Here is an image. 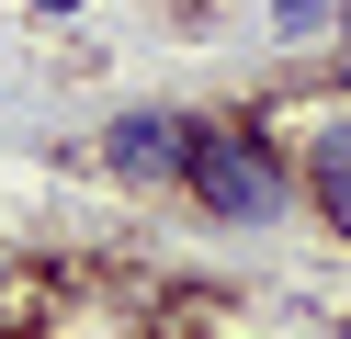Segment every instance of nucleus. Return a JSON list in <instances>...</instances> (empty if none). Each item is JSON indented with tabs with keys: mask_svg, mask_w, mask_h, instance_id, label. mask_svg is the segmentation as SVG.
Segmentation results:
<instances>
[{
	"mask_svg": "<svg viewBox=\"0 0 351 339\" xmlns=\"http://www.w3.org/2000/svg\"><path fill=\"white\" fill-rule=\"evenodd\" d=\"M91 0H23V23H80Z\"/></svg>",
	"mask_w": 351,
	"mask_h": 339,
	"instance_id": "nucleus-5",
	"label": "nucleus"
},
{
	"mask_svg": "<svg viewBox=\"0 0 351 339\" xmlns=\"http://www.w3.org/2000/svg\"><path fill=\"white\" fill-rule=\"evenodd\" d=\"M295 158H306V203H317V215L351 238V102H340V113H317Z\"/></svg>",
	"mask_w": 351,
	"mask_h": 339,
	"instance_id": "nucleus-3",
	"label": "nucleus"
},
{
	"mask_svg": "<svg viewBox=\"0 0 351 339\" xmlns=\"http://www.w3.org/2000/svg\"><path fill=\"white\" fill-rule=\"evenodd\" d=\"M340 90H351V34H340Z\"/></svg>",
	"mask_w": 351,
	"mask_h": 339,
	"instance_id": "nucleus-6",
	"label": "nucleus"
},
{
	"mask_svg": "<svg viewBox=\"0 0 351 339\" xmlns=\"http://www.w3.org/2000/svg\"><path fill=\"white\" fill-rule=\"evenodd\" d=\"M272 34H283V45H317V34H351V0H272Z\"/></svg>",
	"mask_w": 351,
	"mask_h": 339,
	"instance_id": "nucleus-4",
	"label": "nucleus"
},
{
	"mask_svg": "<svg viewBox=\"0 0 351 339\" xmlns=\"http://www.w3.org/2000/svg\"><path fill=\"white\" fill-rule=\"evenodd\" d=\"M193 147H204V113H182V102H125L114 125H102V170L125 181V192H182L193 181Z\"/></svg>",
	"mask_w": 351,
	"mask_h": 339,
	"instance_id": "nucleus-2",
	"label": "nucleus"
},
{
	"mask_svg": "<svg viewBox=\"0 0 351 339\" xmlns=\"http://www.w3.org/2000/svg\"><path fill=\"white\" fill-rule=\"evenodd\" d=\"M182 203L215 215V226H283V215L306 203V158L283 147L261 113H204V147H193Z\"/></svg>",
	"mask_w": 351,
	"mask_h": 339,
	"instance_id": "nucleus-1",
	"label": "nucleus"
}]
</instances>
